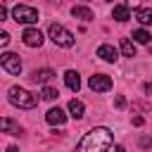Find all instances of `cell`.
<instances>
[{
    "label": "cell",
    "instance_id": "13",
    "mask_svg": "<svg viewBox=\"0 0 152 152\" xmlns=\"http://www.w3.org/2000/svg\"><path fill=\"white\" fill-rule=\"evenodd\" d=\"M0 128H2V133H10V135H19V133H21L19 124H14V121H12V119H7V116L0 121Z\"/></svg>",
    "mask_w": 152,
    "mask_h": 152
},
{
    "label": "cell",
    "instance_id": "2",
    "mask_svg": "<svg viewBox=\"0 0 152 152\" xmlns=\"http://www.w3.org/2000/svg\"><path fill=\"white\" fill-rule=\"evenodd\" d=\"M7 97H10V102H12L14 107H21V109H31V107L38 104V97H36L33 93L19 88V86H12V88L7 90Z\"/></svg>",
    "mask_w": 152,
    "mask_h": 152
},
{
    "label": "cell",
    "instance_id": "10",
    "mask_svg": "<svg viewBox=\"0 0 152 152\" xmlns=\"http://www.w3.org/2000/svg\"><path fill=\"white\" fill-rule=\"evenodd\" d=\"M71 14H74V19H81V21H90L93 19V10L90 7H83V5H74L71 7Z\"/></svg>",
    "mask_w": 152,
    "mask_h": 152
},
{
    "label": "cell",
    "instance_id": "22",
    "mask_svg": "<svg viewBox=\"0 0 152 152\" xmlns=\"http://www.w3.org/2000/svg\"><path fill=\"white\" fill-rule=\"evenodd\" d=\"M0 19H7V5L0 7Z\"/></svg>",
    "mask_w": 152,
    "mask_h": 152
},
{
    "label": "cell",
    "instance_id": "8",
    "mask_svg": "<svg viewBox=\"0 0 152 152\" xmlns=\"http://www.w3.org/2000/svg\"><path fill=\"white\" fill-rule=\"evenodd\" d=\"M45 121H48V124H52V126H62V124L66 121V114H64L59 107H52V109H48Z\"/></svg>",
    "mask_w": 152,
    "mask_h": 152
},
{
    "label": "cell",
    "instance_id": "14",
    "mask_svg": "<svg viewBox=\"0 0 152 152\" xmlns=\"http://www.w3.org/2000/svg\"><path fill=\"white\" fill-rule=\"evenodd\" d=\"M52 76H55V71H52V69H36L31 78H33L36 83H48Z\"/></svg>",
    "mask_w": 152,
    "mask_h": 152
},
{
    "label": "cell",
    "instance_id": "3",
    "mask_svg": "<svg viewBox=\"0 0 152 152\" xmlns=\"http://www.w3.org/2000/svg\"><path fill=\"white\" fill-rule=\"evenodd\" d=\"M48 36H50L52 43L59 45V48H71V45H74V33H71L69 28H64L62 24H50Z\"/></svg>",
    "mask_w": 152,
    "mask_h": 152
},
{
    "label": "cell",
    "instance_id": "11",
    "mask_svg": "<svg viewBox=\"0 0 152 152\" xmlns=\"http://www.w3.org/2000/svg\"><path fill=\"white\" fill-rule=\"evenodd\" d=\"M64 83H66L69 90H78V88H81V76H78L74 69H69V71L64 74Z\"/></svg>",
    "mask_w": 152,
    "mask_h": 152
},
{
    "label": "cell",
    "instance_id": "21",
    "mask_svg": "<svg viewBox=\"0 0 152 152\" xmlns=\"http://www.w3.org/2000/svg\"><path fill=\"white\" fill-rule=\"evenodd\" d=\"M114 104H116V107H119V109H124V107H126V100H124V97H121V95H119V97H116V100H114Z\"/></svg>",
    "mask_w": 152,
    "mask_h": 152
},
{
    "label": "cell",
    "instance_id": "23",
    "mask_svg": "<svg viewBox=\"0 0 152 152\" xmlns=\"http://www.w3.org/2000/svg\"><path fill=\"white\" fill-rule=\"evenodd\" d=\"M107 2H114V0H107Z\"/></svg>",
    "mask_w": 152,
    "mask_h": 152
},
{
    "label": "cell",
    "instance_id": "5",
    "mask_svg": "<svg viewBox=\"0 0 152 152\" xmlns=\"http://www.w3.org/2000/svg\"><path fill=\"white\" fill-rule=\"evenodd\" d=\"M0 64H2V69L7 71V74H19L21 71V59H19V55H14V52H5L2 57H0Z\"/></svg>",
    "mask_w": 152,
    "mask_h": 152
},
{
    "label": "cell",
    "instance_id": "20",
    "mask_svg": "<svg viewBox=\"0 0 152 152\" xmlns=\"http://www.w3.org/2000/svg\"><path fill=\"white\" fill-rule=\"evenodd\" d=\"M7 43H10V33L2 31V33H0V45H7Z\"/></svg>",
    "mask_w": 152,
    "mask_h": 152
},
{
    "label": "cell",
    "instance_id": "4",
    "mask_svg": "<svg viewBox=\"0 0 152 152\" xmlns=\"http://www.w3.org/2000/svg\"><path fill=\"white\" fill-rule=\"evenodd\" d=\"M12 19L17 24H36L38 21V10L28 7V5H17L12 10Z\"/></svg>",
    "mask_w": 152,
    "mask_h": 152
},
{
    "label": "cell",
    "instance_id": "19",
    "mask_svg": "<svg viewBox=\"0 0 152 152\" xmlns=\"http://www.w3.org/2000/svg\"><path fill=\"white\" fill-rule=\"evenodd\" d=\"M40 95H43V100H50V102H52V100H57V97H59V93H57V88H52V86H45V88H43V93H40Z\"/></svg>",
    "mask_w": 152,
    "mask_h": 152
},
{
    "label": "cell",
    "instance_id": "16",
    "mask_svg": "<svg viewBox=\"0 0 152 152\" xmlns=\"http://www.w3.org/2000/svg\"><path fill=\"white\" fill-rule=\"evenodd\" d=\"M83 112H86V107H83L81 100H71V102H69V114H71L74 119H83Z\"/></svg>",
    "mask_w": 152,
    "mask_h": 152
},
{
    "label": "cell",
    "instance_id": "17",
    "mask_svg": "<svg viewBox=\"0 0 152 152\" xmlns=\"http://www.w3.org/2000/svg\"><path fill=\"white\" fill-rule=\"evenodd\" d=\"M121 52H124L126 57H135V45H133L128 38H124V40H121Z\"/></svg>",
    "mask_w": 152,
    "mask_h": 152
},
{
    "label": "cell",
    "instance_id": "7",
    "mask_svg": "<svg viewBox=\"0 0 152 152\" xmlns=\"http://www.w3.org/2000/svg\"><path fill=\"white\" fill-rule=\"evenodd\" d=\"M21 38H24V43H26L28 48H40V45H43V33H40L38 28H26V31L21 33Z\"/></svg>",
    "mask_w": 152,
    "mask_h": 152
},
{
    "label": "cell",
    "instance_id": "6",
    "mask_svg": "<svg viewBox=\"0 0 152 152\" xmlns=\"http://www.w3.org/2000/svg\"><path fill=\"white\" fill-rule=\"evenodd\" d=\"M88 86L95 93H107V90H112V78L107 74H93L90 81H88Z\"/></svg>",
    "mask_w": 152,
    "mask_h": 152
},
{
    "label": "cell",
    "instance_id": "1",
    "mask_svg": "<svg viewBox=\"0 0 152 152\" xmlns=\"http://www.w3.org/2000/svg\"><path fill=\"white\" fill-rule=\"evenodd\" d=\"M114 145V140H112V131L109 128H93V131H88L83 138H81V142L76 145L81 152H104V150H109Z\"/></svg>",
    "mask_w": 152,
    "mask_h": 152
},
{
    "label": "cell",
    "instance_id": "15",
    "mask_svg": "<svg viewBox=\"0 0 152 152\" xmlns=\"http://www.w3.org/2000/svg\"><path fill=\"white\" fill-rule=\"evenodd\" d=\"M112 17H114L116 21H126V19H131V10H128V5H116L114 12H112Z\"/></svg>",
    "mask_w": 152,
    "mask_h": 152
},
{
    "label": "cell",
    "instance_id": "9",
    "mask_svg": "<svg viewBox=\"0 0 152 152\" xmlns=\"http://www.w3.org/2000/svg\"><path fill=\"white\" fill-rule=\"evenodd\" d=\"M116 48L114 45H109V43H102L100 48H97V57H102L104 62H116Z\"/></svg>",
    "mask_w": 152,
    "mask_h": 152
},
{
    "label": "cell",
    "instance_id": "12",
    "mask_svg": "<svg viewBox=\"0 0 152 152\" xmlns=\"http://www.w3.org/2000/svg\"><path fill=\"white\" fill-rule=\"evenodd\" d=\"M133 17H135L140 24L150 26V24H152V7H138V10L133 12Z\"/></svg>",
    "mask_w": 152,
    "mask_h": 152
},
{
    "label": "cell",
    "instance_id": "18",
    "mask_svg": "<svg viewBox=\"0 0 152 152\" xmlns=\"http://www.w3.org/2000/svg\"><path fill=\"white\" fill-rule=\"evenodd\" d=\"M133 38H135V40H138V43H142V45H147V43H150V38H152V36H150V33H147V31H145V28H138V31H133Z\"/></svg>",
    "mask_w": 152,
    "mask_h": 152
}]
</instances>
